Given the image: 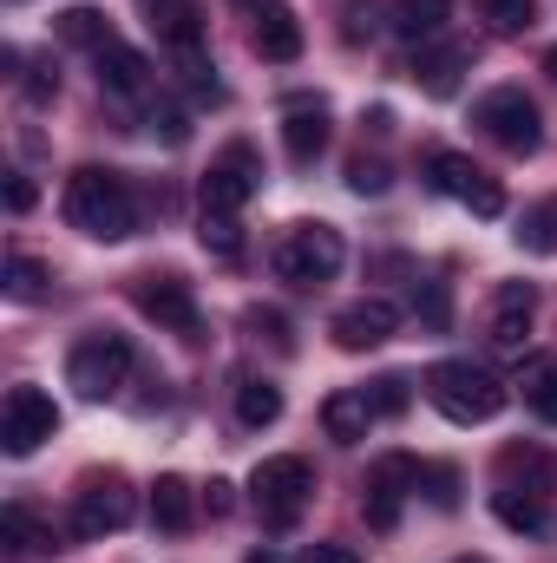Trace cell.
Returning a JSON list of instances; mask_svg holds the SVG:
<instances>
[{"label":"cell","instance_id":"cell-1","mask_svg":"<svg viewBox=\"0 0 557 563\" xmlns=\"http://www.w3.org/2000/svg\"><path fill=\"white\" fill-rule=\"evenodd\" d=\"M66 223L92 243H125L139 230V203H132V184L106 164H79L66 177Z\"/></svg>","mask_w":557,"mask_h":563},{"label":"cell","instance_id":"cell-2","mask_svg":"<svg viewBox=\"0 0 557 563\" xmlns=\"http://www.w3.org/2000/svg\"><path fill=\"white\" fill-rule=\"evenodd\" d=\"M426 400L446 413L452 426H485L505 413V380L492 374V367H479V361H439V367H426Z\"/></svg>","mask_w":557,"mask_h":563},{"label":"cell","instance_id":"cell-3","mask_svg":"<svg viewBox=\"0 0 557 563\" xmlns=\"http://www.w3.org/2000/svg\"><path fill=\"white\" fill-rule=\"evenodd\" d=\"M132 341L125 334H112V328H92V334H79L73 341V354H66V387L79 394V400H119L125 387H132Z\"/></svg>","mask_w":557,"mask_h":563},{"label":"cell","instance_id":"cell-4","mask_svg":"<svg viewBox=\"0 0 557 563\" xmlns=\"http://www.w3.org/2000/svg\"><path fill=\"white\" fill-rule=\"evenodd\" d=\"M341 263H348V243H341L335 223H295V230H282L276 276L288 288H321V282L341 276Z\"/></svg>","mask_w":557,"mask_h":563},{"label":"cell","instance_id":"cell-5","mask_svg":"<svg viewBox=\"0 0 557 563\" xmlns=\"http://www.w3.org/2000/svg\"><path fill=\"white\" fill-rule=\"evenodd\" d=\"M250 498H256V511H263L270 531H288V525L302 518V505L315 498V472H308V459H295V452L263 459V465L250 472Z\"/></svg>","mask_w":557,"mask_h":563},{"label":"cell","instance_id":"cell-6","mask_svg":"<svg viewBox=\"0 0 557 563\" xmlns=\"http://www.w3.org/2000/svg\"><path fill=\"white\" fill-rule=\"evenodd\" d=\"M472 119L485 125V139L499 144V151H512V157H532V151L545 144V112H538V99H532L525 86H499V92H485Z\"/></svg>","mask_w":557,"mask_h":563},{"label":"cell","instance_id":"cell-7","mask_svg":"<svg viewBox=\"0 0 557 563\" xmlns=\"http://www.w3.org/2000/svg\"><path fill=\"white\" fill-rule=\"evenodd\" d=\"M426 177H433L439 197L466 203L472 217H505V190H499V177H485L466 151H433V157H426Z\"/></svg>","mask_w":557,"mask_h":563},{"label":"cell","instance_id":"cell-8","mask_svg":"<svg viewBox=\"0 0 557 563\" xmlns=\"http://www.w3.org/2000/svg\"><path fill=\"white\" fill-rule=\"evenodd\" d=\"M256 190H263V157H256V144L250 139L223 144V151L210 157V170H204V210H230V217H237Z\"/></svg>","mask_w":557,"mask_h":563},{"label":"cell","instance_id":"cell-9","mask_svg":"<svg viewBox=\"0 0 557 563\" xmlns=\"http://www.w3.org/2000/svg\"><path fill=\"white\" fill-rule=\"evenodd\" d=\"M132 485L119 478V472H92L86 485H79V498H73V538H112V531H125L132 525Z\"/></svg>","mask_w":557,"mask_h":563},{"label":"cell","instance_id":"cell-10","mask_svg":"<svg viewBox=\"0 0 557 563\" xmlns=\"http://www.w3.org/2000/svg\"><path fill=\"white\" fill-rule=\"evenodd\" d=\"M53 432H59V407L40 387H13L7 394V407H0V445H7V459H33Z\"/></svg>","mask_w":557,"mask_h":563},{"label":"cell","instance_id":"cell-11","mask_svg":"<svg viewBox=\"0 0 557 563\" xmlns=\"http://www.w3.org/2000/svg\"><path fill=\"white\" fill-rule=\"evenodd\" d=\"M132 301H139L144 321H157V328H171V334H184V341H197V295H190V282L184 276H139L132 282Z\"/></svg>","mask_w":557,"mask_h":563},{"label":"cell","instance_id":"cell-12","mask_svg":"<svg viewBox=\"0 0 557 563\" xmlns=\"http://www.w3.org/2000/svg\"><path fill=\"white\" fill-rule=\"evenodd\" d=\"M394 328H401V308H394V301H381V295H361V301H348V308L328 321L335 347H348V354H368V347L394 341Z\"/></svg>","mask_w":557,"mask_h":563},{"label":"cell","instance_id":"cell-13","mask_svg":"<svg viewBox=\"0 0 557 563\" xmlns=\"http://www.w3.org/2000/svg\"><path fill=\"white\" fill-rule=\"evenodd\" d=\"M407 492H419V465L407 452H387V459L374 465V478H368V525H374V531H394Z\"/></svg>","mask_w":557,"mask_h":563},{"label":"cell","instance_id":"cell-14","mask_svg":"<svg viewBox=\"0 0 557 563\" xmlns=\"http://www.w3.org/2000/svg\"><path fill=\"white\" fill-rule=\"evenodd\" d=\"M532 321H538V288L532 282H505L499 301H492V347L499 354H525Z\"/></svg>","mask_w":557,"mask_h":563},{"label":"cell","instance_id":"cell-15","mask_svg":"<svg viewBox=\"0 0 557 563\" xmlns=\"http://www.w3.org/2000/svg\"><path fill=\"white\" fill-rule=\"evenodd\" d=\"M139 7H144V20H151V33L164 40L171 59L204 53V13H197V0H139Z\"/></svg>","mask_w":557,"mask_h":563},{"label":"cell","instance_id":"cell-16","mask_svg":"<svg viewBox=\"0 0 557 563\" xmlns=\"http://www.w3.org/2000/svg\"><path fill=\"white\" fill-rule=\"evenodd\" d=\"M250 46H256V59H270V66L302 59V20H295L282 0H263V7L250 13Z\"/></svg>","mask_w":557,"mask_h":563},{"label":"cell","instance_id":"cell-17","mask_svg":"<svg viewBox=\"0 0 557 563\" xmlns=\"http://www.w3.org/2000/svg\"><path fill=\"white\" fill-rule=\"evenodd\" d=\"M374 400H368V387H341V394H328L321 400V432L335 439V445H361L368 432H374Z\"/></svg>","mask_w":557,"mask_h":563},{"label":"cell","instance_id":"cell-18","mask_svg":"<svg viewBox=\"0 0 557 563\" xmlns=\"http://www.w3.org/2000/svg\"><path fill=\"white\" fill-rule=\"evenodd\" d=\"M282 151H288L295 170H308V164L328 151V112H321V106H288V119H282Z\"/></svg>","mask_w":557,"mask_h":563},{"label":"cell","instance_id":"cell-19","mask_svg":"<svg viewBox=\"0 0 557 563\" xmlns=\"http://www.w3.org/2000/svg\"><path fill=\"white\" fill-rule=\"evenodd\" d=\"M99 86H112L119 99H144V92H151V59H144L139 46L112 40V46L99 53Z\"/></svg>","mask_w":557,"mask_h":563},{"label":"cell","instance_id":"cell-20","mask_svg":"<svg viewBox=\"0 0 557 563\" xmlns=\"http://www.w3.org/2000/svg\"><path fill=\"white\" fill-rule=\"evenodd\" d=\"M466 66H472V46H466V40H452V46H433V53H419V59H414V79H419V92H433V99H452Z\"/></svg>","mask_w":557,"mask_h":563},{"label":"cell","instance_id":"cell-21","mask_svg":"<svg viewBox=\"0 0 557 563\" xmlns=\"http://www.w3.org/2000/svg\"><path fill=\"white\" fill-rule=\"evenodd\" d=\"M151 525H157L164 538H184V531L197 525V498H190V485H184L177 472H164V478L151 485Z\"/></svg>","mask_w":557,"mask_h":563},{"label":"cell","instance_id":"cell-22","mask_svg":"<svg viewBox=\"0 0 557 563\" xmlns=\"http://www.w3.org/2000/svg\"><path fill=\"white\" fill-rule=\"evenodd\" d=\"M492 511H499V525H505V531H518V538H551V511H545V498H538V492L499 485V492H492Z\"/></svg>","mask_w":557,"mask_h":563},{"label":"cell","instance_id":"cell-23","mask_svg":"<svg viewBox=\"0 0 557 563\" xmlns=\"http://www.w3.org/2000/svg\"><path fill=\"white\" fill-rule=\"evenodd\" d=\"M518 387H525V407L545 426H557V354H532L525 374H518Z\"/></svg>","mask_w":557,"mask_h":563},{"label":"cell","instance_id":"cell-24","mask_svg":"<svg viewBox=\"0 0 557 563\" xmlns=\"http://www.w3.org/2000/svg\"><path fill=\"white\" fill-rule=\"evenodd\" d=\"M237 420L250 426V432L276 426L282 420V387L276 380H237Z\"/></svg>","mask_w":557,"mask_h":563},{"label":"cell","instance_id":"cell-25","mask_svg":"<svg viewBox=\"0 0 557 563\" xmlns=\"http://www.w3.org/2000/svg\"><path fill=\"white\" fill-rule=\"evenodd\" d=\"M518 243L532 256H557V197H538L525 217H518Z\"/></svg>","mask_w":557,"mask_h":563},{"label":"cell","instance_id":"cell-26","mask_svg":"<svg viewBox=\"0 0 557 563\" xmlns=\"http://www.w3.org/2000/svg\"><path fill=\"white\" fill-rule=\"evenodd\" d=\"M446 13H452V0H394V26L407 40H433L446 26Z\"/></svg>","mask_w":557,"mask_h":563},{"label":"cell","instance_id":"cell-27","mask_svg":"<svg viewBox=\"0 0 557 563\" xmlns=\"http://www.w3.org/2000/svg\"><path fill=\"white\" fill-rule=\"evenodd\" d=\"M59 40H73V46H92V53H106L119 33L106 26V13H92V7H73V13H59Z\"/></svg>","mask_w":557,"mask_h":563},{"label":"cell","instance_id":"cell-28","mask_svg":"<svg viewBox=\"0 0 557 563\" xmlns=\"http://www.w3.org/2000/svg\"><path fill=\"white\" fill-rule=\"evenodd\" d=\"M0 531H7L13 551H53V525H40L26 505H7V511H0Z\"/></svg>","mask_w":557,"mask_h":563},{"label":"cell","instance_id":"cell-29","mask_svg":"<svg viewBox=\"0 0 557 563\" xmlns=\"http://www.w3.org/2000/svg\"><path fill=\"white\" fill-rule=\"evenodd\" d=\"M197 236H204V250H210V256H223V263H237V256H243V230H237V217H230V210H204Z\"/></svg>","mask_w":557,"mask_h":563},{"label":"cell","instance_id":"cell-30","mask_svg":"<svg viewBox=\"0 0 557 563\" xmlns=\"http://www.w3.org/2000/svg\"><path fill=\"white\" fill-rule=\"evenodd\" d=\"M479 13H485V26H492V33L518 40V33H532V20H538V0H479Z\"/></svg>","mask_w":557,"mask_h":563},{"label":"cell","instance_id":"cell-31","mask_svg":"<svg viewBox=\"0 0 557 563\" xmlns=\"http://www.w3.org/2000/svg\"><path fill=\"white\" fill-rule=\"evenodd\" d=\"M46 263H33V256H26V250H13V256H7V295H13V301H40V295H46Z\"/></svg>","mask_w":557,"mask_h":563},{"label":"cell","instance_id":"cell-32","mask_svg":"<svg viewBox=\"0 0 557 563\" xmlns=\"http://www.w3.org/2000/svg\"><path fill=\"white\" fill-rule=\"evenodd\" d=\"M387 184H394V170H387L381 157H348V190H354V197H381Z\"/></svg>","mask_w":557,"mask_h":563},{"label":"cell","instance_id":"cell-33","mask_svg":"<svg viewBox=\"0 0 557 563\" xmlns=\"http://www.w3.org/2000/svg\"><path fill=\"white\" fill-rule=\"evenodd\" d=\"M368 400H374V413H387V420H394V413H407V400H414V394H407V380H401V374H381V380L368 387Z\"/></svg>","mask_w":557,"mask_h":563},{"label":"cell","instance_id":"cell-34","mask_svg":"<svg viewBox=\"0 0 557 563\" xmlns=\"http://www.w3.org/2000/svg\"><path fill=\"white\" fill-rule=\"evenodd\" d=\"M20 92H26L33 106H46V99L59 92V73H53V59H33V66H26V79H20Z\"/></svg>","mask_w":557,"mask_h":563},{"label":"cell","instance_id":"cell-35","mask_svg":"<svg viewBox=\"0 0 557 563\" xmlns=\"http://www.w3.org/2000/svg\"><path fill=\"white\" fill-rule=\"evenodd\" d=\"M151 132H164V144L190 139V125H184V112H177V106H151Z\"/></svg>","mask_w":557,"mask_h":563},{"label":"cell","instance_id":"cell-36","mask_svg":"<svg viewBox=\"0 0 557 563\" xmlns=\"http://www.w3.org/2000/svg\"><path fill=\"white\" fill-rule=\"evenodd\" d=\"M243 321H250V328H256V334H270V341H276V347H288V321H282L276 308H250V314H243Z\"/></svg>","mask_w":557,"mask_h":563},{"label":"cell","instance_id":"cell-37","mask_svg":"<svg viewBox=\"0 0 557 563\" xmlns=\"http://www.w3.org/2000/svg\"><path fill=\"white\" fill-rule=\"evenodd\" d=\"M295 563H361V551L354 544H308Z\"/></svg>","mask_w":557,"mask_h":563},{"label":"cell","instance_id":"cell-38","mask_svg":"<svg viewBox=\"0 0 557 563\" xmlns=\"http://www.w3.org/2000/svg\"><path fill=\"white\" fill-rule=\"evenodd\" d=\"M33 197H40V190H33V177H20V170H13V177H7V210H13V217H26V210H33Z\"/></svg>","mask_w":557,"mask_h":563},{"label":"cell","instance_id":"cell-39","mask_svg":"<svg viewBox=\"0 0 557 563\" xmlns=\"http://www.w3.org/2000/svg\"><path fill=\"white\" fill-rule=\"evenodd\" d=\"M419 314H426V328H446V288H439V282H426V295H419Z\"/></svg>","mask_w":557,"mask_h":563},{"label":"cell","instance_id":"cell-40","mask_svg":"<svg viewBox=\"0 0 557 563\" xmlns=\"http://www.w3.org/2000/svg\"><path fill=\"white\" fill-rule=\"evenodd\" d=\"M230 511V485L223 478H210V518H223Z\"/></svg>","mask_w":557,"mask_h":563},{"label":"cell","instance_id":"cell-41","mask_svg":"<svg viewBox=\"0 0 557 563\" xmlns=\"http://www.w3.org/2000/svg\"><path fill=\"white\" fill-rule=\"evenodd\" d=\"M243 563H282V558H276V551H250Z\"/></svg>","mask_w":557,"mask_h":563},{"label":"cell","instance_id":"cell-42","mask_svg":"<svg viewBox=\"0 0 557 563\" xmlns=\"http://www.w3.org/2000/svg\"><path fill=\"white\" fill-rule=\"evenodd\" d=\"M545 73H551V79H557V46H551V59H545Z\"/></svg>","mask_w":557,"mask_h":563},{"label":"cell","instance_id":"cell-43","mask_svg":"<svg viewBox=\"0 0 557 563\" xmlns=\"http://www.w3.org/2000/svg\"><path fill=\"white\" fill-rule=\"evenodd\" d=\"M452 563H485V558H452Z\"/></svg>","mask_w":557,"mask_h":563}]
</instances>
